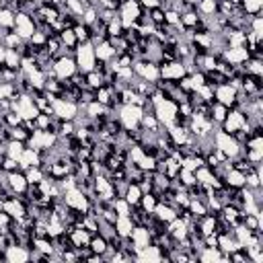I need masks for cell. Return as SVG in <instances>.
Masks as SVG:
<instances>
[{"label":"cell","instance_id":"obj_3","mask_svg":"<svg viewBox=\"0 0 263 263\" xmlns=\"http://www.w3.org/2000/svg\"><path fill=\"white\" fill-rule=\"evenodd\" d=\"M214 146L220 148L228 158H234V156H238V154L242 152V146H240L230 134H226L224 129H218V132L214 134Z\"/></svg>","mask_w":263,"mask_h":263},{"label":"cell","instance_id":"obj_31","mask_svg":"<svg viewBox=\"0 0 263 263\" xmlns=\"http://www.w3.org/2000/svg\"><path fill=\"white\" fill-rule=\"evenodd\" d=\"M199 18L201 16H197L195 10H185V12H181V27L183 29H193L199 23Z\"/></svg>","mask_w":263,"mask_h":263},{"label":"cell","instance_id":"obj_7","mask_svg":"<svg viewBox=\"0 0 263 263\" xmlns=\"http://www.w3.org/2000/svg\"><path fill=\"white\" fill-rule=\"evenodd\" d=\"M51 68H53L55 78H60V80L70 78L74 72H78L74 55H66V53H64V55H60V58H55V60H53V64H51Z\"/></svg>","mask_w":263,"mask_h":263},{"label":"cell","instance_id":"obj_43","mask_svg":"<svg viewBox=\"0 0 263 263\" xmlns=\"http://www.w3.org/2000/svg\"><path fill=\"white\" fill-rule=\"evenodd\" d=\"M31 45H35V47H41V45H45V41H47V35L43 33V31H35L29 39H27Z\"/></svg>","mask_w":263,"mask_h":263},{"label":"cell","instance_id":"obj_20","mask_svg":"<svg viewBox=\"0 0 263 263\" xmlns=\"http://www.w3.org/2000/svg\"><path fill=\"white\" fill-rule=\"evenodd\" d=\"M113 228H115V232H117L121 238H129L132 228H134V220H132L129 216H117Z\"/></svg>","mask_w":263,"mask_h":263},{"label":"cell","instance_id":"obj_42","mask_svg":"<svg viewBox=\"0 0 263 263\" xmlns=\"http://www.w3.org/2000/svg\"><path fill=\"white\" fill-rule=\"evenodd\" d=\"M0 168H2V173H12V171H18L21 166H18V160H14V158L4 154V158L0 162Z\"/></svg>","mask_w":263,"mask_h":263},{"label":"cell","instance_id":"obj_18","mask_svg":"<svg viewBox=\"0 0 263 263\" xmlns=\"http://www.w3.org/2000/svg\"><path fill=\"white\" fill-rule=\"evenodd\" d=\"M152 214H154V216H156L158 220L166 222V224H168V222H171L173 218H177V216H179V212H177V210H175L173 205H168V203H160V201H158V203L154 205Z\"/></svg>","mask_w":263,"mask_h":263},{"label":"cell","instance_id":"obj_40","mask_svg":"<svg viewBox=\"0 0 263 263\" xmlns=\"http://www.w3.org/2000/svg\"><path fill=\"white\" fill-rule=\"evenodd\" d=\"M179 181L185 185V187H191V185H195L197 181H195V175H193V171H189V168H179Z\"/></svg>","mask_w":263,"mask_h":263},{"label":"cell","instance_id":"obj_30","mask_svg":"<svg viewBox=\"0 0 263 263\" xmlns=\"http://www.w3.org/2000/svg\"><path fill=\"white\" fill-rule=\"evenodd\" d=\"M240 8H242L245 14L255 16V14L261 12V8H263V0H240Z\"/></svg>","mask_w":263,"mask_h":263},{"label":"cell","instance_id":"obj_19","mask_svg":"<svg viewBox=\"0 0 263 263\" xmlns=\"http://www.w3.org/2000/svg\"><path fill=\"white\" fill-rule=\"evenodd\" d=\"M95 55H97V60H101V62H109V60L115 58V49H113V45H111L107 39H103V41L95 43Z\"/></svg>","mask_w":263,"mask_h":263},{"label":"cell","instance_id":"obj_29","mask_svg":"<svg viewBox=\"0 0 263 263\" xmlns=\"http://www.w3.org/2000/svg\"><path fill=\"white\" fill-rule=\"evenodd\" d=\"M187 210L191 212V216H193L195 220H199L201 216H205V214H208V205H205L201 199H189Z\"/></svg>","mask_w":263,"mask_h":263},{"label":"cell","instance_id":"obj_6","mask_svg":"<svg viewBox=\"0 0 263 263\" xmlns=\"http://www.w3.org/2000/svg\"><path fill=\"white\" fill-rule=\"evenodd\" d=\"M62 201L68 205V208H74V210H78V212H88V208H90V199H88V195L86 193H82L78 187H72V189H68V191H64V197H62Z\"/></svg>","mask_w":263,"mask_h":263},{"label":"cell","instance_id":"obj_9","mask_svg":"<svg viewBox=\"0 0 263 263\" xmlns=\"http://www.w3.org/2000/svg\"><path fill=\"white\" fill-rule=\"evenodd\" d=\"M14 31L27 41L37 29H35V23L31 18V14L27 10H21V12H14Z\"/></svg>","mask_w":263,"mask_h":263},{"label":"cell","instance_id":"obj_24","mask_svg":"<svg viewBox=\"0 0 263 263\" xmlns=\"http://www.w3.org/2000/svg\"><path fill=\"white\" fill-rule=\"evenodd\" d=\"M88 249L92 251V253H97V255H105L107 253V249H109V245H107V238L103 236V234H92L90 236V242H88Z\"/></svg>","mask_w":263,"mask_h":263},{"label":"cell","instance_id":"obj_14","mask_svg":"<svg viewBox=\"0 0 263 263\" xmlns=\"http://www.w3.org/2000/svg\"><path fill=\"white\" fill-rule=\"evenodd\" d=\"M214 99L222 105H226L228 109H232L236 105V90L226 82V84H216L214 88Z\"/></svg>","mask_w":263,"mask_h":263},{"label":"cell","instance_id":"obj_45","mask_svg":"<svg viewBox=\"0 0 263 263\" xmlns=\"http://www.w3.org/2000/svg\"><path fill=\"white\" fill-rule=\"evenodd\" d=\"M4 58H6V47L0 43V64H4Z\"/></svg>","mask_w":263,"mask_h":263},{"label":"cell","instance_id":"obj_15","mask_svg":"<svg viewBox=\"0 0 263 263\" xmlns=\"http://www.w3.org/2000/svg\"><path fill=\"white\" fill-rule=\"evenodd\" d=\"M6 183H8V187H10V191L14 195H23L27 191V187H29V183L25 179V173H21V171L6 173Z\"/></svg>","mask_w":263,"mask_h":263},{"label":"cell","instance_id":"obj_17","mask_svg":"<svg viewBox=\"0 0 263 263\" xmlns=\"http://www.w3.org/2000/svg\"><path fill=\"white\" fill-rule=\"evenodd\" d=\"M39 164H41L39 152L33 150V148H29V146H25V150H23V154H21V158H18L21 171H25V168H29V166H39Z\"/></svg>","mask_w":263,"mask_h":263},{"label":"cell","instance_id":"obj_26","mask_svg":"<svg viewBox=\"0 0 263 263\" xmlns=\"http://www.w3.org/2000/svg\"><path fill=\"white\" fill-rule=\"evenodd\" d=\"M84 111H86V117H88V119H97V117H101L103 113H107L109 109H107L105 105H101V103L95 99V101H90V103L84 105Z\"/></svg>","mask_w":263,"mask_h":263},{"label":"cell","instance_id":"obj_12","mask_svg":"<svg viewBox=\"0 0 263 263\" xmlns=\"http://www.w3.org/2000/svg\"><path fill=\"white\" fill-rule=\"evenodd\" d=\"M129 240H132L136 253H138L140 249L148 247V245H150V230H148V226H146V224H134L132 234H129Z\"/></svg>","mask_w":263,"mask_h":263},{"label":"cell","instance_id":"obj_23","mask_svg":"<svg viewBox=\"0 0 263 263\" xmlns=\"http://www.w3.org/2000/svg\"><path fill=\"white\" fill-rule=\"evenodd\" d=\"M168 138L177 144V146H183L185 142H187V136H189V129L187 127H183V125H173V127H168Z\"/></svg>","mask_w":263,"mask_h":263},{"label":"cell","instance_id":"obj_8","mask_svg":"<svg viewBox=\"0 0 263 263\" xmlns=\"http://www.w3.org/2000/svg\"><path fill=\"white\" fill-rule=\"evenodd\" d=\"M132 68H134V74H136V76H140V78H144V80H148V82H156V80L160 78L158 64H154V62H150V60H134Z\"/></svg>","mask_w":263,"mask_h":263},{"label":"cell","instance_id":"obj_38","mask_svg":"<svg viewBox=\"0 0 263 263\" xmlns=\"http://www.w3.org/2000/svg\"><path fill=\"white\" fill-rule=\"evenodd\" d=\"M158 201H156V197H154V193H142V197H140V208L144 210V212H148V214H152V210H154V205H156Z\"/></svg>","mask_w":263,"mask_h":263},{"label":"cell","instance_id":"obj_36","mask_svg":"<svg viewBox=\"0 0 263 263\" xmlns=\"http://www.w3.org/2000/svg\"><path fill=\"white\" fill-rule=\"evenodd\" d=\"M23 173H25V179H27L29 185H31V183H39V181L45 177V173L41 171V166H29V168H25Z\"/></svg>","mask_w":263,"mask_h":263},{"label":"cell","instance_id":"obj_1","mask_svg":"<svg viewBox=\"0 0 263 263\" xmlns=\"http://www.w3.org/2000/svg\"><path fill=\"white\" fill-rule=\"evenodd\" d=\"M74 60H76V68L82 74H88L95 70L97 66V55H95V45L90 41L86 43H78L76 51H74Z\"/></svg>","mask_w":263,"mask_h":263},{"label":"cell","instance_id":"obj_21","mask_svg":"<svg viewBox=\"0 0 263 263\" xmlns=\"http://www.w3.org/2000/svg\"><path fill=\"white\" fill-rule=\"evenodd\" d=\"M224 185H226V187H232V189L245 187V173H240V171H236V168H230V171L224 175Z\"/></svg>","mask_w":263,"mask_h":263},{"label":"cell","instance_id":"obj_28","mask_svg":"<svg viewBox=\"0 0 263 263\" xmlns=\"http://www.w3.org/2000/svg\"><path fill=\"white\" fill-rule=\"evenodd\" d=\"M23 150H25V142H21V140H8L6 142V156H10L14 160L21 158Z\"/></svg>","mask_w":263,"mask_h":263},{"label":"cell","instance_id":"obj_10","mask_svg":"<svg viewBox=\"0 0 263 263\" xmlns=\"http://www.w3.org/2000/svg\"><path fill=\"white\" fill-rule=\"evenodd\" d=\"M92 179H95V195L99 199L111 201L115 197V189H113V183L109 181V177L107 175H95Z\"/></svg>","mask_w":263,"mask_h":263},{"label":"cell","instance_id":"obj_32","mask_svg":"<svg viewBox=\"0 0 263 263\" xmlns=\"http://www.w3.org/2000/svg\"><path fill=\"white\" fill-rule=\"evenodd\" d=\"M72 31H74L78 43H86V41H90V27H88V25H84V23H76V25L72 27Z\"/></svg>","mask_w":263,"mask_h":263},{"label":"cell","instance_id":"obj_27","mask_svg":"<svg viewBox=\"0 0 263 263\" xmlns=\"http://www.w3.org/2000/svg\"><path fill=\"white\" fill-rule=\"evenodd\" d=\"M0 29H6V31L14 29V12L6 6H0Z\"/></svg>","mask_w":263,"mask_h":263},{"label":"cell","instance_id":"obj_22","mask_svg":"<svg viewBox=\"0 0 263 263\" xmlns=\"http://www.w3.org/2000/svg\"><path fill=\"white\" fill-rule=\"evenodd\" d=\"M140 197H142V189L138 183H127L125 191H123V199L129 203V205H138L140 203Z\"/></svg>","mask_w":263,"mask_h":263},{"label":"cell","instance_id":"obj_16","mask_svg":"<svg viewBox=\"0 0 263 263\" xmlns=\"http://www.w3.org/2000/svg\"><path fill=\"white\" fill-rule=\"evenodd\" d=\"M4 259L10 263H25L31 259V251H27L25 245H10L4 251Z\"/></svg>","mask_w":263,"mask_h":263},{"label":"cell","instance_id":"obj_11","mask_svg":"<svg viewBox=\"0 0 263 263\" xmlns=\"http://www.w3.org/2000/svg\"><path fill=\"white\" fill-rule=\"evenodd\" d=\"M158 72H160V78H164V80H179V78H183V76L187 74V72H185V66H183L179 60L160 64V66H158Z\"/></svg>","mask_w":263,"mask_h":263},{"label":"cell","instance_id":"obj_35","mask_svg":"<svg viewBox=\"0 0 263 263\" xmlns=\"http://www.w3.org/2000/svg\"><path fill=\"white\" fill-rule=\"evenodd\" d=\"M105 31H107V37H117V35H121V33H123V25H121V18H119V16H113V18L107 23Z\"/></svg>","mask_w":263,"mask_h":263},{"label":"cell","instance_id":"obj_4","mask_svg":"<svg viewBox=\"0 0 263 263\" xmlns=\"http://www.w3.org/2000/svg\"><path fill=\"white\" fill-rule=\"evenodd\" d=\"M222 129L226 134H232L236 129H242V132L251 134V125H249V121H247V117H245V113L240 109H228V115L222 121Z\"/></svg>","mask_w":263,"mask_h":263},{"label":"cell","instance_id":"obj_34","mask_svg":"<svg viewBox=\"0 0 263 263\" xmlns=\"http://www.w3.org/2000/svg\"><path fill=\"white\" fill-rule=\"evenodd\" d=\"M4 66L12 68V70H21V53L16 49H8L6 47V58H4Z\"/></svg>","mask_w":263,"mask_h":263},{"label":"cell","instance_id":"obj_41","mask_svg":"<svg viewBox=\"0 0 263 263\" xmlns=\"http://www.w3.org/2000/svg\"><path fill=\"white\" fill-rule=\"evenodd\" d=\"M86 86L92 88V90H97L99 86H103V76H101L99 72H95V70L88 72V74H86Z\"/></svg>","mask_w":263,"mask_h":263},{"label":"cell","instance_id":"obj_44","mask_svg":"<svg viewBox=\"0 0 263 263\" xmlns=\"http://www.w3.org/2000/svg\"><path fill=\"white\" fill-rule=\"evenodd\" d=\"M140 6L144 8H154V6H160V0H138Z\"/></svg>","mask_w":263,"mask_h":263},{"label":"cell","instance_id":"obj_13","mask_svg":"<svg viewBox=\"0 0 263 263\" xmlns=\"http://www.w3.org/2000/svg\"><path fill=\"white\" fill-rule=\"evenodd\" d=\"M220 58L224 62L232 64V66H238V64H245L251 58V53H249L247 47H224L222 53H220Z\"/></svg>","mask_w":263,"mask_h":263},{"label":"cell","instance_id":"obj_46","mask_svg":"<svg viewBox=\"0 0 263 263\" xmlns=\"http://www.w3.org/2000/svg\"><path fill=\"white\" fill-rule=\"evenodd\" d=\"M2 259H4V253H2V251H0V261H2Z\"/></svg>","mask_w":263,"mask_h":263},{"label":"cell","instance_id":"obj_25","mask_svg":"<svg viewBox=\"0 0 263 263\" xmlns=\"http://www.w3.org/2000/svg\"><path fill=\"white\" fill-rule=\"evenodd\" d=\"M226 115H228V107L222 105V103H218V101H214V103H212V109H210L212 121H216L218 125H222V121L226 119Z\"/></svg>","mask_w":263,"mask_h":263},{"label":"cell","instance_id":"obj_33","mask_svg":"<svg viewBox=\"0 0 263 263\" xmlns=\"http://www.w3.org/2000/svg\"><path fill=\"white\" fill-rule=\"evenodd\" d=\"M111 208L115 210L117 216H129V212H132V205L123 197H113L111 199Z\"/></svg>","mask_w":263,"mask_h":263},{"label":"cell","instance_id":"obj_2","mask_svg":"<svg viewBox=\"0 0 263 263\" xmlns=\"http://www.w3.org/2000/svg\"><path fill=\"white\" fill-rule=\"evenodd\" d=\"M142 115H144L142 107H138V105H121L117 117H119L123 129H127V132H136V129H140Z\"/></svg>","mask_w":263,"mask_h":263},{"label":"cell","instance_id":"obj_47","mask_svg":"<svg viewBox=\"0 0 263 263\" xmlns=\"http://www.w3.org/2000/svg\"><path fill=\"white\" fill-rule=\"evenodd\" d=\"M0 6H4V0H0Z\"/></svg>","mask_w":263,"mask_h":263},{"label":"cell","instance_id":"obj_39","mask_svg":"<svg viewBox=\"0 0 263 263\" xmlns=\"http://www.w3.org/2000/svg\"><path fill=\"white\" fill-rule=\"evenodd\" d=\"M148 16L150 21L158 27V25H164V8L162 6H154V8H148Z\"/></svg>","mask_w":263,"mask_h":263},{"label":"cell","instance_id":"obj_37","mask_svg":"<svg viewBox=\"0 0 263 263\" xmlns=\"http://www.w3.org/2000/svg\"><path fill=\"white\" fill-rule=\"evenodd\" d=\"M216 6H218V0H199V2H197V10H199V14H203V16L216 14Z\"/></svg>","mask_w":263,"mask_h":263},{"label":"cell","instance_id":"obj_5","mask_svg":"<svg viewBox=\"0 0 263 263\" xmlns=\"http://www.w3.org/2000/svg\"><path fill=\"white\" fill-rule=\"evenodd\" d=\"M51 113L60 121H74V117L78 115V103H72L60 97L51 103Z\"/></svg>","mask_w":263,"mask_h":263}]
</instances>
